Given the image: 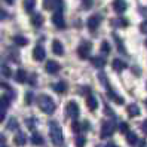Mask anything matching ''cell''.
<instances>
[{"label": "cell", "mask_w": 147, "mask_h": 147, "mask_svg": "<svg viewBox=\"0 0 147 147\" xmlns=\"http://www.w3.org/2000/svg\"><path fill=\"white\" fill-rule=\"evenodd\" d=\"M49 135H51V140H52L54 146L59 147L64 143V138H63V131H61V126H59L55 120L49 122Z\"/></svg>", "instance_id": "cell-1"}, {"label": "cell", "mask_w": 147, "mask_h": 147, "mask_svg": "<svg viewBox=\"0 0 147 147\" xmlns=\"http://www.w3.org/2000/svg\"><path fill=\"white\" fill-rule=\"evenodd\" d=\"M37 104H39L40 110L46 115H52L55 111V102L52 101V98L49 95H40L37 98Z\"/></svg>", "instance_id": "cell-2"}, {"label": "cell", "mask_w": 147, "mask_h": 147, "mask_svg": "<svg viewBox=\"0 0 147 147\" xmlns=\"http://www.w3.org/2000/svg\"><path fill=\"white\" fill-rule=\"evenodd\" d=\"M91 49H92L91 42H83V43H80V46L77 48V55H79V58H82V59H86L91 55Z\"/></svg>", "instance_id": "cell-3"}, {"label": "cell", "mask_w": 147, "mask_h": 147, "mask_svg": "<svg viewBox=\"0 0 147 147\" xmlns=\"http://www.w3.org/2000/svg\"><path fill=\"white\" fill-rule=\"evenodd\" d=\"M115 132V123L113 122H102V126H101V138H107L110 135H113Z\"/></svg>", "instance_id": "cell-4"}, {"label": "cell", "mask_w": 147, "mask_h": 147, "mask_svg": "<svg viewBox=\"0 0 147 147\" xmlns=\"http://www.w3.org/2000/svg\"><path fill=\"white\" fill-rule=\"evenodd\" d=\"M100 24H101V16L100 15H92L88 18V21H86V25H88V28L91 31H95L98 27H100Z\"/></svg>", "instance_id": "cell-5"}, {"label": "cell", "mask_w": 147, "mask_h": 147, "mask_svg": "<svg viewBox=\"0 0 147 147\" xmlns=\"http://www.w3.org/2000/svg\"><path fill=\"white\" fill-rule=\"evenodd\" d=\"M65 111H67V115L70 116V117L76 119L77 116H79V106H77V102L70 101V102L67 104V107H65Z\"/></svg>", "instance_id": "cell-6"}, {"label": "cell", "mask_w": 147, "mask_h": 147, "mask_svg": "<svg viewBox=\"0 0 147 147\" xmlns=\"http://www.w3.org/2000/svg\"><path fill=\"white\" fill-rule=\"evenodd\" d=\"M52 22H54L55 27L59 28V30L65 28V21H64V16H63L61 12H55V13L52 15Z\"/></svg>", "instance_id": "cell-7"}, {"label": "cell", "mask_w": 147, "mask_h": 147, "mask_svg": "<svg viewBox=\"0 0 147 147\" xmlns=\"http://www.w3.org/2000/svg\"><path fill=\"white\" fill-rule=\"evenodd\" d=\"M111 6H113L115 12H117V13H123V12L126 11V7H128V5H126L125 0H113Z\"/></svg>", "instance_id": "cell-8"}, {"label": "cell", "mask_w": 147, "mask_h": 147, "mask_svg": "<svg viewBox=\"0 0 147 147\" xmlns=\"http://www.w3.org/2000/svg\"><path fill=\"white\" fill-rule=\"evenodd\" d=\"M46 57V52H45V49H43L42 46H36L33 49V58L34 59H37V61H43Z\"/></svg>", "instance_id": "cell-9"}, {"label": "cell", "mask_w": 147, "mask_h": 147, "mask_svg": "<svg viewBox=\"0 0 147 147\" xmlns=\"http://www.w3.org/2000/svg\"><path fill=\"white\" fill-rule=\"evenodd\" d=\"M59 68H61V65H59L57 61H48L46 63V71L48 73H51V74H57L58 71H59Z\"/></svg>", "instance_id": "cell-10"}, {"label": "cell", "mask_w": 147, "mask_h": 147, "mask_svg": "<svg viewBox=\"0 0 147 147\" xmlns=\"http://www.w3.org/2000/svg\"><path fill=\"white\" fill-rule=\"evenodd\" d=\"M107 94H109V98H110V100H113L116 104H123V102H125V100L120 97V95H117L111 88H107Z\"/></svg>", "instance_id": "cell-11"}, {"label": "cell", "mask_w": 147, "mask_h": 147, "mask_svg": "<svg viewBox=\"0 0 147 147\" xmlns=\"http://www.w3.org/2000/svg\"><path fill=\"white\" fill-rule=\"evenodd\" d=\"M13 77H15V80L18 83H24V82H27V79H28L27 73H25V70H22V68H18Z\"/></svg>", "instance_id": "cell-12"}, {"label": "cell", "mask_w": 147, "mask_h": 147, "mask_svg": "<svg viewBox=\"0 0 147 147\" xmlns=\"http://www.w3.org/2000/svg\"><path fill=\"white\" fill-rule=\"evenodd\" d=\"M111 67H113V70H115V71H122V70H125V68L128 67V64L123 63L122 59L115 58V59H113V64H111Z\"/></svg>", "instance_id": "cell-13"}, {"label": "cell", "mask_w": 147, "mask_h": 147, "mask_svg": "<svg viewBox=\"0 0 147 147\" xmlns=\"http://www.w3.org/2000/svg\"><path fill=\"white\" fill-rule=\"evenodd\" d=\"M11 102H12V100H11L9 95H2V97H0V111H5L11 106Z\"/></svg>", "instance_id": "cell-14"}, {"label": "cell", "mask_w": 147, "mask_h": 147, "mask_svg": "<svg viewBox=\"0 0 147 147\" xmlns=\"http://www.w3.org/2000/svg\"><path fill=\"white\" fill-rule=\"evenodd\" d=\"M113 39H115V42H116V46H117V49H119V52H122L123 55H128V52H126V48H125V45H123L122 39H120L116 33H113Z\"/></svg>", "instance_id": "cell-15"}, {"label": "cell", "mask_w": 147, "mask_h": 147, "mask_svg": "<svg viewBox=\"0 0 147 147\" xmlns=\"http://www.w3.org/2000/svg\"><path fill=\"white\" fill-rule=\"evenodd\" d=\"M52 52L55 55H63L64 54V46L61 45V42H59V40H54L52 42Z\"/></svg>", "instance_id": "cell-16"}, {"label": "cell", "mask_w": 147, "mask_h": 147, "mask_svg": "<svg viewBox=\"0 0 147 147\" xmlns=\"http://www.w3.org/2000/svg\"><path fill=\"white\" fill-rule=\"evenodd\" d=\"M86 106H88L89 110H97L98 107V100L92 97V95H88V98H86Z\"/></svg>", "instance_id": "cell-17"}, {"label": "cell", "mask_w": 147, "mask_h": 147, "mask_svg": "<svg viewBox=\"0 0 147 147\" xmlns=\"http://www.w3.org/2000/svg\"><path fill=\"white\" fill-rule=\"evenodd\" d=\"M43 22H45V20H43L42 13H34L31 16V24L34 27H40V25H43Z\"/></svg>", "instance_id": "cell-18"}, {"label": "cell", "mask_w": 147, "mask_h": 147, "mask_svg": "<svg viewBox=\"0 0 147 147\" xmlns=\"http://www.w3.org/2000/svg\"><path fill=\"white\" fill-rule=\"evenodd\" d=\"M91 63H92V65L94 67H97V68H102L106 65V59L102 58V57H94V58H91Z\"/></svg>", "instance_id": "cell-19"}, {"label": "cell", "mask_w": 147, "mask_h": 147, "mask_svg": "<svg viewBox=\"0 0 147 147\" xmlns=\"http://www.w3.org/2000/svg\"><path fill=\"white\" fill-rule=\"evenodd\" d=\"M52 88H54V91H55L57 94H64V92L67 91V83H65L64 80H61V82L55 83Z\"/></svg>", "instance_id": "cell-20"}, {"label": "cell", "mask_w": 147, "mask_h": 147, "mask_svg": "<svg viewBox=\"0 0 147 147\" xmlns=\"http://www.w3.org/2000/svg\"><path fill=\"white\" fill-rule=\"evenodd\" d=\"M13 43L16 46H25L28 45V39L24 36H13Z\"/></svg>", "instance_id": "cell-21"}, {"label": "cell", "mask_w": 147, "mask_h": 147, "mask_svg": "<svg viewBox=\"0 0 147 147\" xmlns=\"http://www.w3.org/2000/svg\"><path fill=\"white\" fill-rule=\"evenodd\" d=\"M13 141H15V144H16V146H24L25 143H27V137H25L22 132H18V134L15 135Z\"/></svg>", "instance_id": "cell-22"}, {"label": "cell", "mask_w": 147, "mask_h": 147, "mask_svg": "<svg viewBox=\"0 0 147 147\" xmlns=\"http://www.w3.org/2000/svg\"><path fill=\"white\" fill-rule=\"evenodd\" d=\"M128 115L131 116V117H137L138 115H140V107H138L137 104L128 106Z\"/></svg>", "instance_id": "cell-23"}, {"label": "cell", "mask_w": 147, "mask_h": 147, "mask_svg": "<svg viewBox=\"0 0 147 147\" xmlns=\"http://www.w3.org/2000/svg\"><path fill=\"white\" fill-rule=\"evenodd\" d=\"M34 6H36V0H24V9H25V12L31 13L33 9H34Z\"/></svg>", "instance_id": "cell-24"}, {"label": "cell", "mask_w": 147, "mask_h": 147, "mask_svg": "<svg viewBox=\"0 0 147 147\" xmlns=\"http://www.w3.org/2000/svg\"><path fill=\"white\" fill-rule=\"evenodd\" d=\"M0 73H2L3 77H12V70H11V67L9 65H6V64H2V67H0Z\"/></svg>", "instance_id": "cell-25"}, {"label": "cell", "mask_w": 147, "mask_h": 147, "mask_svg": "<svg viewBox=\"0 0 147 147\" xmlns=\"http://www.w3.org/2000/svg\"><path fill=\"white\" fill-rule=\"evenodd\" d=\"M31 143L34 144V146H42L43 143V137L40 135V134H37V132H34L33 135H31Z\"/></svg>", "instance_id": "cell-26"}, {"label": "cell", "mask_w": 147, "mask_h": 147, "mask_svg": "<svg viewBox=\"0 0 147 147\" xmlns=\"http://www.w3.org/2000/svg\"><path fill=\"white\" fill-rule=\"evenodd\" d=\"M126 141L129 143V144H137L138 143V137H137V134L135 132H131V131H128L126 132Z\"/></svg>", "instance_id": "cell-27"}, {"label": "cell", "mask_w": 147, "mask_h": 147, "mask_svg": "<svg viewBox=\"0 0 147 147\" xmlns=\"http://www.w3.org/2000/svg\"><path fill=\"white\" fill-rule=\"evenodd\" d=\"M74 143H76V147H85L86 138H85L83 135H77V137H76V140H74Z\"/></svg>", "instance_id": "cell-28"}, {"label": "cell", "mask_w": 147, "mask_h": 147, "mask_svg": "<svg viewBox=\"0 0 147 147\" xmlns=\"http://www.w3.org/2000/svg\"><path fill=\"white\" fill-rule=\"evenodd\" d=\"M7 129H9V131L18 129V122H16V119H13V117L9 119V123H7Z\"/></svg>", "instance_id": "cell-29"}, {"label": "cell", "mask_w": 147, "mask_h": 147, "mask_svg": "<svg viewBox=\"0 0 147 147\" xmlns=\"http://www.w3.org/2000/svg\"><path fill=\"white\" fill-rule=\"evenodd\" d=\"M117 129H119L120 132L126 134V132L129 131V126H128V123H126V122H119V125H117Z\"/></svg>", "instance_id": "cell-30"}, {"label": "cell", "mask_w": 147, "mask_h": 147, "mask_svg": "<svg viewBox=\"0 0 147 147\" xmlns=\"http://www.w3.org/2000/svg\"><path fill=\"white\" fill-rule=\"evenodd\" d=\"M101 52L102 54H110V45H109V42H102L101 43Z\"/></svg>", "instance_id": "cell-31"}, {"label": "cell", "mask_w": 147, "mask_h": 147, "mask_svg": "<svg viewBox=\"0 0 147 147\" xmlns=\"http://www.w3.org/2000/svg\"><path fill=\"white\" fill-rule=\"evenodd\" d=\"M71 129H73V132L79 134V132L82 131V123H80V122H73V125H71Z\"/></svg>", "instance_id": "cell-32"}, {"label": "cell", "mask_w": 147, "mask_h": 147, "mask_svg": "<svg viewBox=\"0 0 147 147\" xmlns=\"http://www.w3.org/2000/svg\"><path fill=\"white\" fill-rule=\"evenodd\" d=\"M33 100H34V95H33V92H27L25 94V104H33Z\"/></svg>", "instance_id": "cell-33"}, {"label": "cell", "mask_w": 147, "mask_h": 147, "mask_svg": "<svg viewBox=\"0 0 147 147\" xmlns=\"http://www.w3.org/2000/svg\"><path fill=\"white\" fill-rule=\"evenodd\" d=\"M37 120H36V117H30V119H27L25 120V123H27V126H28V129H34V123H36Z\"/></svg>", "instance_id": "cell-34"}, {"label": "cell", "mask_w": 147, "mask_h": 147, "mask_svg": "<svg viewBox=\"0 0 147 147\" xmlns=\"http://www.w3.org/2000/svg\"><path fill=\"white\" fill-rule=\"evenodd\" d=\"M82 6H83V9H91L92 5H94V0H82Z\"/></svg>", "instance_id": "cell-35"}, {"label": "cell", "mask_w": 147, "mask_h": 147, "mask_svg": "<svg viewBox=\"0 0 147 147\" xmlns=\"http://www.w3.org/2000/svg\"><path fill=\"white\" fill-rule=\"evenodd\" d=\"M140 30H141V33L147 34V20H146V21H143V22L140 24Z\"/></svg>", "instance_id": "cell-36"}, {"label": "cell", "mask_w": 147, "mask_h": 147, "mask_svg": "<svg viewBox=\"0 0 147 147\" xmlns=\"http://www.w3.org/2000/svg\"><path fill=\"white\" fill-rule=\"evenodd\" d=\"M104 113H106V115H109V116H115V113H113V110H111V109H110V107H109L107 104L104 106Z\"/></svg>", "instance_id": "cell-37"}, {"label": "cell", "mask_w": 147, "mask_h": 147, "mask_svg": "<svg viewBox=\"0 0 147 147\" xmlns=\"http://www.w3.org/2000/svg\"><path fill=\"white\" fill-rule=\"evenodd\" d=\"M82 123V131H86V129H89V122H80Z\"/></svg>", "instance_id": "cell-38"}, {"label": "cell", "mask_w": 147, "mask_h": 147, "mask_svg": "<svg viewBox=\"0 0 147 147\" xmlns=\"http://www.w3.org/2000/svg\"><path fill=\"white\" fill-rule=\"evenodd\" d=\"M141 129H143V131L147 134V119H146L144 122H143V125H141Z\"/></svg>", "instance_id": "cell-39"}, {"label": "cell", "mask_w": 147, "mask_h": 147, "mask_svg": "<svg viewBox=\"0 0 147 147\" xmlns=\"http://www.w3.org/2000/svg\"><path fill=\"white\" fill-rule=\"evenodd\" d=\"M5 117H6V113H5V111H0V123L5 120Z\"/></svg>", "instance_id": "cell-40"}, {"label": "cell", "mask_w": 147, "mask_h": 147, "mask_svg": "<svg viewBox=\"0 0 147 147\" xmlns=\"http://www.w3.org/2000/svg\"><path fill=\"white\" fill-rule=\"evenodd\" d=\"M5 141H6V137H5L3 134H0V146H2Z\"/></svg>", "instance_id": "cell-41"}, {"label": "cell", "mask_w": 147, "mask_h": 147, "mask_svg": "<svg viewBox=\"0 0 147 147\" xmlns=\"http://www.w3.org/2000/svg\"><path fill=\"white\" fill-rule=\"evenodd\" d=\"M5 18H6V12L0 9V20H5Z\"/></svg>", "instance_id": "cell-42"}, {"label": "cell", "mask_w": 147, "mask_h": 147, "mask_svg": "<svg viewBox=\"0 0 147 147\" xmlns=\"http://www.w3.org/2000/svg\"><path fill=\"white\" fill-rule=\"evenodd\" d=\"M34 76H36V74H31V79H30V83L31 85H34Z\"/></svg>", "instance_id": "cell-43"}, {"label": "cell", "mask_w": 147, "mask_h": 147, "mask_svg": "<svg viewBox=\"0 0 147 147\" xmlns=\"http://www.w3.org/2000/svg\"><path fill=\"white\" fill-rule=\"evenodd\" d=\"M106 147H117V146H115V144H109V146H106Z\"/></svg>", "instance_id": "cell-44"}, {"label": "cell", "mask_w": 147, "mask_h": 147, "mask_svg": "<svg viewBox=\"0 0 147 147\" xmlns=\"http://www.w3.org/2000/svg\"><path fill=\"white\" fill-rule=\"evenodd\" d=\"M6 2H7V3H13V0H6Z\"/></svg>", "instance_id": "cell-45"}, {"label": "cell", "mask_w": 147, "mask_h": 147, "mask_svg": "<svg viewBox=\"0 0 147 147\" xmlns=\"http://www.w3.org/2000/svg\"><path fill=\"white\" fill-rule=\"evenodd\" d=\"M144 102H146V106H147V98H146V100H144Z\"/></svg>", "instance_id": "cell-46"}, {"label": "cell", "mask_w": 147, "mask_h": 147, "mask_svg": "<svg viewBox=\"0 0 147 147\" xmlns=\"http://www.w3.org/2000/svg\"><path fill=\"white\" fill-rule=\"evenodd\" d=\"M146 46H147V40H146Z\"/></svg>", "instance_id": "cell-47"}, {"label": "cell", "mask_w": 147, "mask_h": 147, "mask_svg": "<svg viewBox=\"0 0 147 147\" xmlns=\"http://www.w3.org/2000/svg\"><path fill=\"white\" fill-rule=\"evenodd\" d=\"M0 147H6V146H0Z\"/></svg>", "instance_id": "cell-48"}, {"label": "cell", "mask_w": 147, "mask_h": 147, "mask_svg": "<svg viewBox=\"0 0 147 147\" xmlns=\"http://www.w3.org/2000/svg\"><path fill=\"white\" fill-rule=\"evenodd\" d=\"M98 147H102V146H98Z\"/></svg>", "instance_id": "cell-49"}, {"label": "cell", "mask_w": 147, "mask_h": 147, "mask_svg": "<svg viewBox=\"0 0 147 147\" xmlns=\"http://www.w3.org/2000/svg\"><path fill=\"white\" fill-rule=\"evenodd\" d=\"M144 147H146V146H144Z\"/></svg>", "instance_id": "cell-50"}]
</instances>
